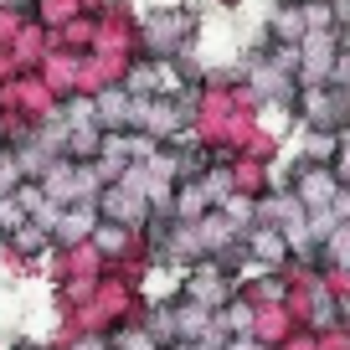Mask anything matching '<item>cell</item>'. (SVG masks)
<instances>
[{
    "label": "cell",
    "mask_w": 350,
    "mask_h": 350,
    "mask_svg": "<svg viewBox=\"0 0 350 350\" xmlns=\"http://www.w3.org/2000/svg\"><path fill=\"white\" fill-rule=\"evenodd\" d=\"M0 227H21V206L16 201H0Z\"/></svg>",
    "instance_id": "obj_7"
},
{
    "label": "cell",
    "mask_w": 350,
    "mask_h": 350,
    "mask_svg": "<svg viewBox=\"0 0 350 350\" xmlns=\"http://www.w3.org/2000/svg\"><path fill=\"white\" fill-rule=\"evenodd\" d=\"M273 31L284 36V42H299V36H304V16H299V11H278L273 16Z\"/></svg>",
    "instance_id": "obj_4"
},
{
    "label": "cell",
    "mask_w": 350,
    "mask_h": 350,
    "mask_svg": "<svg viewBox=\"0 0 350 350\" xmlns=\"http://www.w3.org/2000/svg\"><path fill=\"white\" fill-rule=\"evenodd\" d=\"M319 201H335V180L319 175V170H309L304 175V206H319Z\"/></svg>",
    "instance_id": "obj_2"
},
{
    "label": "cell",
    "mask_w": 350,
    "mask_h": 350,
    "mask_svg": "<svg viewBox=\"0 0 350 350\" xmlns=\"http://www.w3.org/2000/svg\"><path fill=\"white\" fill-rule=\"evenodd\" d=\"M252 247H258L262 258H284V242L278 237H252Z\"/></svg>",
    "instance_id": "obj_6"
},
{
    "label": "cell",
    "mask_w": 350,
    "mask_h": 350,
    "mask_svg": "<svg viewBox=\"0 0 350 350\" xmlns=\"http://www.w3.org/2000/svg\"><path fill=\"white\" fill-rule=\"evenodd\" d=\"M340 93H319V88H309V98H304V109H309V124H325V129H335L340 119H345V109H340Z\"/></svg>",
    "instance_id": "obj_1"
},
{
    "label": "cell",
    "mask_w": 350,
    "mask_h": 350,
    "mask_svg": "<svg viewBox=\"0 0 350 350\" xmlns=\"http://www.w3.org/2000/svg\"><path fill=\"white\" fill-rule=\"evenodd\" d=\"M335 77H340V88H350V52L340 57V72H335Z\"/></svg>",
    "instance_id": "obj_8"
},
{
    "label": "cell",
    "mask_w": 350,
    "mask_h": 350,
    "mask_svg": "<svg viewBox=\"0 0 350 350\" xmlns=\"http://www.w3.org/2000/svg\"><path fill=\"white\" fill-rule=\"evenodd\" d=\"M88 221H93L88 211H72V217H62V237H67V242H72V237H83V227H88Z\"/></svg>",
    "instance_id": "obj_5"
},
{
    "label": "cell",
    "mask_w": 350,
    "mask_h": 350,
    "mask_svg": "<svg viewBox=\"0 0 350 350\" xmlns=\"http://www.w3.org/2000/svg\"><path fill=\"white\" fill-rule=\"evenodd\" d=\"M232 350H252V345H232Z\"/></svg>",
    "instance_id": "obj_9"
},
{
    "label": "cell",
    "mask_w": 350,
    "mask_h": 350,
    "mask_svg": "<svg viewBox=\"0 0 350 350\" xmlns=\"http://www.w3.org/2000/svg\"><path fill=\"white\" fill-rule=\"evenodd\" d=\"M98 119H103V124H129V119H134V113H129V98H124V93H109Z\"/></svg>",
    "instance_id": "obj_3"
}]
</instances>
